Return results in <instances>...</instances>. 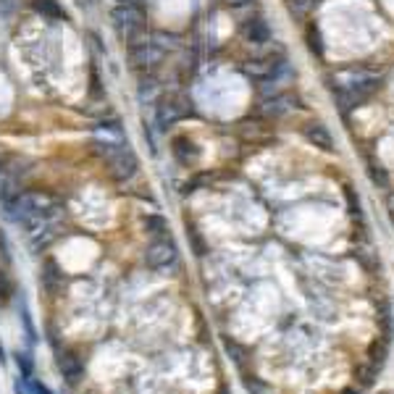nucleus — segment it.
<instances>
[{
    "mask_svg": "<svg viewBox=\"0 0 394 394\" xmlns=\"http://www.w3.org/2000/svg\"><path fill=\"white\" fill-rule=\"evenodd\" d=\"M100 158L106 160V168H108V177L113 182H129L134 179V174L139 171V160L137 155L129 150V145H121V142H100L98 145Z\"/></svg>",
    "mask_w": 394,
    "mask_h": 394,
    "instance_id": "obj_1",
    "label": "nucleus"
},
{
    "mask_svg": "<svg viewBox=\"0 0 394 394\" xmlns=\"http://www.w3.org/2000/svg\"><path fill=\"white\" fill-rule=\"evenodd\" d=\"M177 260H179V247L174 245L171 239H155V242L145 250V263H148L150 268H155V271L174 266Z\"/></svg>",
    "mask_w": 394,
    "mask_h": 394,
    "instance_id": "obj_2",
    "label": "nucleus"
},
{
    "mask_svg": "<svg viewBox=\"0 0 394 394\" xmlns=\"http://www.w3.org/2000/svg\"><path fill=\"white\" fill-rule=\"evenodd\" d=\"M39 284H42V289L48 292V295H58L61 289L66 286V276H63V271H61V266L56 263V260H45L42 263V274H39Z\"/></svg>",
    "mask_w": 394,
    "mask_h": 394,
    "instance_id": "obj_3",
    "label": "nucleus"
},
{
    "mask_svg": "<svg viewBox=\"0 0 394 394\" xmlns=\"http://www.w3.org/2000/svg\"><path fill=\"white\" fill-rule=\"evenodd\" d=\"M303 134H305V139L313 148L324 150V153H334V137H331V132H329L321 121H310V124L303 129Z\"/></svg>",
    "mask_w": 394,
    "mask_h": 394,
    "instance_id": "obj_4",
    "label": "nucleus"
},
{
    "mask_svg": "<svg viewBox=\"0 0 394 394\" xmlns=\"http://www.w3.org/2000/svg\"><path fill=\"white\" fill-rule=\"evenodd\" d=\"M113 24H116V32L124 39H132L139 30V16L129 6H121V8L113 13Z\"/></svg>",
    "mask_w": 394,
    "mask_h": 394,
    "instance_id": "obj_5",
    "label": "nucleus"
},
{
    "mask_svg": "<svg viewBox=\"0 0 394 394\" xmlns=\"http://www.w3.org/2000/svg\"><path fill=\"white\" fill-rule=\"evenodd\" d=\"M58 368L61 374H63V379L69 381V384H77L79 379H82V374H84V365H82V360H79L77 352H61L58 357Z\"/></svg>",
    "mask_w": 394,
    "mask_h": 394,
    "instance_id": "obj_6",
    "label": "nucleus"
},
{
    "mask_svg": "<svg viewBox=\"0 0 394 394\" xmlns=\"http://www.w3.org/2000/svg\"><path fill=\"white\" fill-rule=\"evenodd\" d=\"M242 34H245V39L253 42V45H266V42H271V27H268V21L260 19V16L247 21Z\"/></svg>",
    "mask_w": 394,
    "mask_h": 394,
    "instance_id": "obj_7",
    "label": "nucleus"
},
{
    "mask_svg": "<svg viewBox=\"0 0 394 394\" xmlns=\"http://www.w3.org/2000/svg\"><path fill=\"white\" fill-rule=\"evenodd\" d=\"M160 58H163V50L155 48L153 42H142L137 48H132V61H134V66H150V63H158Z\"/></svg>",
    "mask_w": 394,
    "mask_h": 394,
    "instance_id": "obj_8",
    "label": "nucleus"
},
{
    "mask_svg": "<svg viewBox=\"0 0 394 394\" xmlns=\"http://www.w3.org/2000/svg\"><path fill=\"white\" fill-rule=\"evenodd\" d=\"M34 6V11L37 13H42L45 19H50V21H66L69 16H66V11H63V6H61L58 0H34L32 3Z\"/></svg>",
    "mask_w": 394,
    "mask_h": 394,
    "instance_id": "obj_9",
    "label": "nucleus"
},
{
    "mask_svg": "<svg viewBox=\"0 0 394 394\" xmlns=\"http://www.w3.org/2000/svg\"><path fill=\"white\" fill-rule=\"evenodd\" d=\"M145 231H148V234H155V236H166L171 229H168V221L163 216L150 213V216H145Z\"/></svg>",
    "mask_w": 394,
    "mask_h": 394,
    "instance_id": "obj_10",
    "label": "nucleus"
},
{
    "mask_svg": "<svg viewBox=\"0 0 394 394\" xmlns=\"http://www.w3.org/2000/svg\"><path fill=\"white\" fill-rule=\"evenodd\" d=\"M177 118H182V110H179L177 103H166L158 108V121H160V129H166L168 124H174Z\"/></svg>",
    "mask_w": 394,
    "mask_h": 394,
    "instance_id": "obj_11",
    "label": "nucleus"
},
{
    "mask_svg": "<svg viewBox=\"0 0 394 394\" xmlns=\"http://www.w3.org/2000/svg\"><path fill=\"white\" fill-rule=\"evenodd\" d=\"M13 295V281H11V276L0 268V305H6Z\"/></svg>",
    "mask_w": 394,
    "mask_h": 394,
    "instance_id": "obj_12",
    "label": "nucleus"
},
{
    "mask_svg": "<svg viewBox=\"0 0 394 394\" xmlns=\"http://www.w3.org/2000/svg\"><path fill=\"white\" fill-rule=\"evenodd\" d=\"M368 177L374 179V184L389 187V177H386V171H384L381 166H376V163H371V166H368Z\"/></svg>",
    "mask_w": 394,
    "mask_h": 394,
    "instance_id": "obj_13",
    "label": "nucleus"
},
{
    "mask_svg": "<svg viewBox=\"0 0 394 394\" xmlns=\"http://www.w3.org/2000/svg\"><path fill=\"white\" fill-rule=\"evenodd\" d=\"M284 103H286L284 95H276L274 100H268V103H266V106H268L266 113H271V116H281V113L289 108V106H284Z\"/></svg>",
    "mask_w": 394,
    "mask_h": 394,
    "instance_id": "obj_14",
    "label": "nucleus"
},
{
    "mask_svg": "<svg viewBox=\"0 0 394 394\" xmlns=\"http://www.w3.org/2000/svg\"><path fill=\"white\" fill-rule=\"evenodd\" d=\"M16 357H19L16 363H19L21 379H24V381H32V357H30L27 352H19Z\"/></svg>",
    "mask_w": 394,
    "mask_h": 394,
    "instance_id": "obj_15",
    "label": "nucleus"
},
{
    "mask_svg": "<svg viewBox=\"0 0 394 394\" xmlns=\"http://www.w3.org/2000/svg\"><path fill=\"white\" fill-rule=\"evenodd\" d=\"M307 45H310V50L313 53H324V45H321V34H318V30L315 27H307Z\"/></svg>",
    "mask_w": 394,
    "mask_h": 394,
    "instance_id": "obj_16",
    "label": "nucleus"
},
{
    "mask_svg": "<svg viewBox=\"0 0 394 394\" xmlns=\"http://www.w3.org/2000/svg\"><path fill=\"white\" fill-rule=\"evenodd\" d=\"M21 321H24V329H27L30 342H34V339H37V331H34V326H32V318H30V310H27V305L21 307Z\"/></svg>",
    "mask_w": 394,
    "mask_h": 394,
    "instance_id": "obj_17",
    "label": "nucleus"
},
{
    "mask_svg": "<svg viewBox=\"0 0 394 394\" xmlns=\"http://www.w3.org/2000/svg\"><path fill=\"white\" fill-rule=\"evenodd\" d=\"M345 197L350 200V208H352V213H357V210H360V200H355L352 187H345Z\"/></svg>",
    "mask_w": 394,
    "mask_h": 394,
    "instance_id": "obj_18",
    "label": "nucleus"
},
{
    "mask_svg": "<svg viewBox=\"0 0 394 394\" xmlns=\"http://www.w3.org/2000/svg\"><path fill=\"white\" fill-rule=\"evenodd\" d=\"M227 6H231V8H242V6H250L253 0H224Z\"/></svg>",
    "mask_w": 394,
    "mask_h": 394,
    "instance_id": "obj_19",
    "label": "nucleus"
},
{
    "mask_svg": "<svg viewBox=\"0 0 394 394\" xmlns=\"http://www.w3.org/2000/svg\"><path fill=\"white\" fill-rule=\"evenodd\" d=\"M32 392H34V394H50V392H48V386L37 384V381H32Z\"/></svg>",
    "mask_w": 394,
    "mask_h": 394,
    "instance_id": "obj_20",
    "label": "nucleus"
},
{
    "mask_svg": "<svg viewBox=\"0 0 394 394\" xmlns=\"http://www.w3.org/2000/svg\"><path fill=\"white\" fill-rule=\"evenodd\" d=\"M0 360H6V350H3V345H0Z\"/></svg>",
    "mask_w": 394,
    "mask_h": 394,
    "instance_id": "obj_21",
    "label": "nucleus"
},
{
    "mask_svg": "<svg viewBox=\"0 0 394 394\" xmlns=\"http://www.w3.org/2000/svg\"><path fill=\"white\" fill-rule=\"evenodd\" d=\"M345 394H360V392H357V389H347Z\"/></svg>",
    "mask_w": 394,
    "mask_h": 394,
    "instance_id": "obj_22",
    "label": "nucleus"
},
{
    "mask_svg": "<svg viewBox=\"0 0 394 394\" xmlns=\"http://www.w3.org/2000/svg\"><path fill=\"white\" fill-rule=\"evenodd\" d=\"M221 394H229V392H227V389H221Z\"/></svg>",
    "mask_w": 394,
    "mask_h": 394,
    "instance_id": "obj_23",
    "label": "nucleus"
},
{
    "mask_svg": "<svg viewBox=\"0 0 394 394\" xmlns=\"http://www.w3.org/2000/svg\"><path fill=\"white\" fill-rule=\"evenodd\" d=\"M0 171H3V160H0Z\"/></svg>",
    "mask_w": 394,
    "mask_h": 394,
    "instance_id": "obj_24",
    "label": "nucleus"
}]
</instances>
